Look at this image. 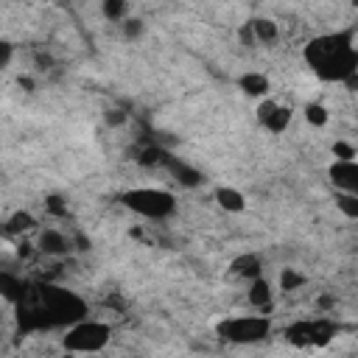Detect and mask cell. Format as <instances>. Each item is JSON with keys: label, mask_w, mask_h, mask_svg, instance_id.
Listing matches in <instances>:
<instances>
[{"label": "cell", "mask_w": 358, "mask_h": 358, "mask_svg": "<svg viewBox=\"0 0 358 358\" xmlns=\"http://www.w3.org/2000/svg\"><path fill=\"white\" fill-rule=\"evenodd\" d=\"M112 338V327L106 322H95V319H81L76 324L67 327V336L62 338L64 350L70 352H98L109 344Z\"/></svg>", "instance_id": "4"}, {"label": "cell", "mask_w": 358, "mask_h": 358, "mask_svg": "<svg viewBox=\"0 0 358 358\" xmlns=\"http://www.w3.org/2000/svg\"><path fill=\"white\" fill-rule=\"evenodd\" d=\"M123 207L143 215V218H151V221H162L168 215H173L176 210V199L173 193L162 190V187H134V190H126L120 196Z\"/></svg>", "instance_id": "3"}, {"label": "cell", "mask_w": 358, "mask_h": 358, "mask_svg": "<svg viewBox=\"0 0 358 358\" xmlns=\"http://www.w3.org/2000/svg\"><path fill=\"white\" fill-rule=\"evenodd\" d=\"M0 296L11 305H22L28 299V285L11 271H0Z\"/></svg>", "instance_id": "10"}, {"label": "cell", "mask_w": 358, "mask_h": 358, "mask_svg": "<svg viewBox=\"0 0 358 358\" xmlns=\"http://www.w3.org/2000/svg\"><path fill=\"white\" fill-rule=\"evenodd\" d=\"M333 154H336L341 162H350V159H355V145H350V143L338 140V143L333 145Z\"/></svg>", "instance_id": "24"}, {"label": "cell", "mask_w": 358, "mask_h": 358, "mask_svg": "<svg viewBox=\"0 0 358 358\" xmlns=\"http://www.w3.org/2000/svg\"><path fill=\"white\" fill-rule=\"evenodd\" d=\"M336 207L352 221L358 218V193H336Z\"/></svg>", "instance_id": "18"}, {"label": "cell", "mask_w": 358, "mask_h": 358, "mask_svg": "<svg viewBox=\"0 0 358 358\" xmlns=\"http://www.w3.org/2000/svg\"><path fill=\"white\" fill-rule=\"evenodd\" d=\"M218 333L232 344H257L271 333V322L266 316H235L221 322Z\"/></svg>", "instance_id": "5"}, {"label": "cell", "mask_w": 358, "mask_h": 358, "mask_svg": "<svg viewBox=\"0 0 358 358\" xmlns=\"http://www.w3.org/2000/svg\"><path fill=\"white\" fill-rule=\"evenodd\" d=\"M11 56H14V48H11V42H6V39H0V70L11 62Z\"/></svg>", "instance_id": "26"}, {"label": "cell", "mask_w": 358, "mask_h": 358, "mask_svg": "<svg viewBox=\"0 0 358 358\" xmlns=\"http://www.w3.org/2000/svg\"><path fill=\"white\" fill-rule=\"evenodd\" d=\"M126 3L123 0H103V6H101V11H103V17L106 20H112V22H117V20H126Z\"/></svg>", "instance_id": "21"}, {"label": "cell", "mask_w": 358, "mask_h": 358, "mask_svg": "<svg viewBox=\"0 0 358 358\" xmlns=\"http://www.w3.org/2000/svg\"><path fill=\"white\" fill-rule=\"evenodd\" d=\"M31 229H36V218H34L28 210H17V213H11L8 221H6V232H8V235H25V232H31Z\"/></svg>", "instance_id": "17"}, {"label": "cell", "mask_w": 358, "mask_h": 358, "mask_svg": "<svg viewBox=\"0 0 358 358\" xmlns=\"http://www.w3.org/2000/svg\"><path fill=\"white\" fill-rule=\"evenodd\" d=\"M165 168L176 176V182H179L182 187H196V185H201V173H199L196 168H190L187 162L176 159V157H171V159L165 162Z\"/></svg>", "instance_id": "12"}, {"label": "cell", "mask_w": 358, "mask_h": 358, "mask_svg": "<svg viewBox=\"0 0 358 358\" xmlns=\"http://www.w3.org/2000/svg\"><path fill=\"white\" fill-rule=\"evenodd\" d=\"M143 31H145V22H143L140 17H126V20H123V36H126V39H140Z\"/></svg>", "instance_id": "23"}, {"label": "cell", "mask_w": 358, "mask_h": 358, "mask_svg": "<svg viewBox=\"0 0 358 358\" xmlns=\"http://www.w3.org/2000/svg\"><path fill=\"white\" fill-rule=\"evenodd\" d=\"M327 173H330V182L336 185V193H358V162L355 159L350 162L336 159Z\"/></svg>", "instance_id": "8"}, {"label": "cell", "mask_w": 358, "mask_h": 358, "mask_svg": "<svg viewBox=\"0 0 358 358\" xmlns=\"http://www.w3.org/2000/svg\"><path fill=\"white\" fill-rule=\"evenodd\" d=\"M302 285H305V274H299L296 268H282V274H280V288L282 291H296Z\"/></svg>", "instance_id": "20"}, {"label": "cell", "mask_w": 358, "mask_h": 358, "mask_svg": "<svg viewBox=\"0 0 358 358\" xmlns=\"http://www.w3.org/2000/svg\"><path fill=\"white\" fill-rule=\"evenodd\" d=\"M336 333V327L330 322H299L294 327H288V338L296 341V344H327L330 336Z\"/></svg>", "instance_id": "6"}, {"label": "cell", "mask_w": 358, "mask_h": 358, "mask_svg": "<svg viewBox=\"0 0 358 358\" xmlns=\"http://www.w3.org/2000/svg\"><path fill=\"white\" fill-rule=\"evenodd\" d=\"M238 87H241L246 95H252V98H263V95L268 92V78H266L263 73H243V76L238 78Z\"/></svg>", "instance_id": "16"}, {"label": "cell", "mask_w": 358, "mask_h": 358, "mask_svg": "<svg viewBox=\"0 0 358 358\" xmlns=\"http://www.w3.org/2000/svg\"><path fill=\"white\" fill-rule=\"evenodd\" d=\"M171 159V154L162 148V145H148V148H143V154H140V162L143 165H165Z\"/></svg>", "instance_id": "19"}, {"label": "cell", "mask_w": 358, "mask_h": 358, "mask_svg": "<svg viewBox=\"0 0 358 358\" xmlns=\"http://www.w3.org/2000/svg\"><path fill=\"white\" fill-rule=\"evenodd\" d=\"M103 120H106L109 126H120V123H126V112H120V109H109V112L103 115Z\"/></svg>", "instance_id": "27"}, {"label": "cell", "mask_w": 358, "mask_h": 358, "mask_svg": "<svg viewBox=\"0 0 358 358\" xmlns=\"http://www.w3.org/2000/svg\"><path fill=\"white\" fill-rule=\"evenodd\" d=\"M20 308V324L22 330H42V327H59V324H76L81 319H87V302L62 288V285H39V305L34 308H25V305H17Z\"/></svg>", "instance_id": "1"}, {"label": "cell", "mask_w": 358, "mask_h": 358, "mask_svg": "<svg viewBox=\"0 0 358 358\" xmlns=\"http://www.w3.org/2000/svg\"><path fill=\"white\" fill-rule=\"evenodd\" d=\"M45 204H48V210H50V213H56V215H64V213H67V204H64L59 196H48V201H45Z\"/></svg>", "instance_id": "25"}, {"label": "cell", "mask_w": 358, "mask_h": 358, "mask_svg": "<svg viewBox=\"0 0 358 358\" xmlns=\"http://www.w3.org/2000/svg\"><path fill=\"white\" fill-rule=\"evenodd\" d=\"M327 117H330V115H327V109H324L322 103H308V106H305V120H308L310 126H324Z\"/></svg>", "instance_id": "22"}, {"label": "cell", "mask_w": 358, "mask_h": 358, "mask_svg": "<svg viewBox=\"0 0 358 358\" xmlns=\"http://www.w3.org/2000/svg\"><path fill=\"white\" fill-rule=\"evenodd\" d=\"M215 201H218V207L227 210V213H243V210H246V199H243V193L235 190V187H218V190H215Z\"/></svg>", "instance_id": "15"}, {"label": "cell", "mask_w": 358, "mask_h": 358, "mask_svg": "<svg viewBox=\"0 0 358 358\" xmlns=\"http://www.w3.org/2000/svg\"><path fill=\"white\" fill-rule=\"evenodd\" d=\"M308 64L324 81H347L358 70V50H355V31H338L316 36L305 48Z\"/></svg>", "instance_id": "2"}, {"label": "cell", "mask_w": 358, "mask_h": 358, "mask_svg": "<svg viewBox=\"0 0 358 358\" xmlns=\"http://www.w3.org/2000/svg\"><path fill=\"white\" fill-rule=\"evenodd\" d=\"M76 243H78L76 249H81V252H84V249H90V241H87L84 235H76Z\"/></svg>", "instance_id": "28"}, {"label": "cell", "mask_w": 358, "mask_h": 358, "mask_svg": "<svg viewBox=\"0 0 358 358\" xmlns=\"http://www.w3.org/2000/svg\"><path fill=\"white\" fill-rule=\"evenodd\" d=\"M232 274L235 277H243V280H255V277H263V263L257 255L246 252V255H238L232 263H229Z\"/></svg>", "instance_id": "11"}, {"label": "cell", "mask_w": 358, "mask_h": 358, "mask_svg": "<svg viewBox=\"0 0 358 358\" xmlns=\"http://www.w3.org/2000/svg\"><path fill=\"white\" fill-rule=\"evenodd\" d=\"M257 120H260V126H266L268 131H274V134H280V131H285V126L291 123V109L288 106H280L277 101H263L260 106H257Z\"/></svg>", "instance_id": "7"}, {"label": "cell", "mask_w": 358, "mask_h": 358, "mask_svg": "<svg viewBox=\"0 0 358 358\" xmlns=\"http://www.w3.org/2000/svg\"><path fill=\"white\" fill-rule=\"evenodd\" d=\"M246 299L252 308H271V285L266 277H255L249 291H246Z\"/></svg>", "instance_id": "13"}, {"label": "cell", "mask_w": 358, "mask_h": 358, "mask_svg": "<svg viewBox=\"0 0 358 358\" xmlns=\"http://www.w3.org/2000/svg\"><path fill=\"white\" fill-rule=\"evenodd\" d=\"M249 28H252V39H255V42H263V45H271V42H277V36H280L277 22H274V20H266V17L252 20Z\"/></svg>", "instance_id": "14"}, {"label": "cell", "mask_w": 358, "mask_h": 358, "mask_svg": "<svg viewBox=\"0 0 358 358\" xmlns=\"http://www.w3.org/2000/svg\"><path fill=\"white\" fill-rule=\"evenodd\" d=\"M36 249H39V252H45L48 257H62V255H67V252L73 249V241H70L64 232H59V229L48 227V229H42V232H39Z\"/></svg>", "instance_id": "9"}]
</instances>
